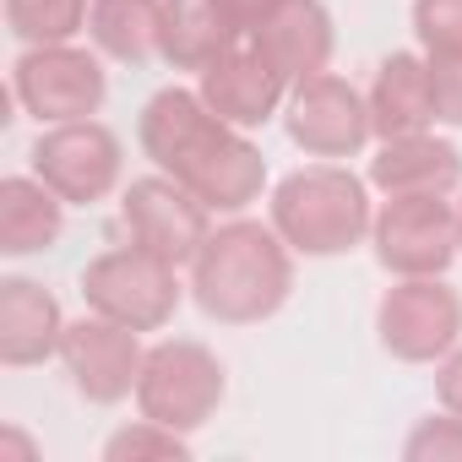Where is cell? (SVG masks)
I'll return each instance as SVG.
<instances>
[{"mask_svg":"<svg viewBox=\"0 0 462 462\" xmlns=\"http://www.w3.org/2000/svg\"><path fill=\"white\" fill-rule=\"evenodd\" d=\"M142 152L174 174L185 190H196L212 212H245L267 190V158L262 147L207 109L196 88H163L136 115Z\"/></svg>","mask_w":462,"mask_h":462,"instance_id":"obj_1","label":"cell"},{"mask_svg":"<svg viewBox=\"0 0 462 462\" xmlns=\"http://www.w3.org/2000/svg\"><path fill=\"white\" fill-rule=\"evenodd\" d=\"M294 294V251L273 223H217L190 262V300L223 327H256Z\"/></svg>","mask_w":462,"mask_h":462,"instance_id":"obj_2","label":"cell"},{"mask_svg":"<svg viewBox=\"0 0 462 462\" xmlns=\"http://www.w3.org/2000/svg\"><path fill=\"white\" fill-rule=\"evenodd\" d=\"M278 235L289 240L294 256H343L370 240V190L354 169L343 163H310L278 180L273 190V217Z\"/></svg>","mask_w":462,"mask_h":462,"instance_id":"obj_3","label":"cell"},{"mask_svg":"<svg viewBox=\"0 0 462 462\" xmlns=\"http://www.w3.org/2000/svg\"><path fill=\"white\" fill-rule=\"evenodd\" d=\"M82 300L131 332H158L180 310V267L142 245H115L82 267Z\"/></svg>","mask_w":462,"mask_h":462,"instance_id":"obj_4","label":"cell"},{"mask_svg":"<svg viewBox=\"0 0 462 462\" xmlns=\"http://www.w3.org/2000/svg\"><path fill=\"white\" fill-rule=\"evenodd\" d=\"M223 365L207 343H190V337H163L147 348L142 359V381H136V408L180 435L201 430L217 408H223Z\"/></svg>","mask_w":462,"mask_h":462,"instance_id":"obj_5","label":"cell"},{"mask_svg":"<svg viewBox=\"0 0 462 462\" xmlns=\"http://www.w3.org/2000/svg\"><path fill=\"white\" fill-rule=\"evenodd\" d=\"M370 245L392 278H446L462 256L457 207L446 196H386L370 223Z\"/></svg>","mask_w":462,"mask_h":462,"instance_id":"obj_6","label":"cell"},{"mask_svg":"<svg viewBox=\"0 0 462 462\" xmlns=\"http://www.w3.org/2000/svg\"><path fill=\"white\" fill-rule=\"evenodd\" d=\"M381 348L402 365H440L462 343V294L446 278H397L375 305Z\"/></svg>","mask_w":462,"mask_h":462,"instance_id":"obj_7","label":"cell"},{"mask_svg":"<svg viewBox=\"0 0 462 462\" xmlns=\"http://www.w3.org/2000/svg\"><path fill=\"white\" fill-rule=\"evenodd\" d=\"M120 228L131 235V245H142V251H152L174 267H190L196 251L212 235V207L196 190H185L174 174L158 169V174H142V180L125 185Z\"/></svg>","mask_w":462,"mask_h":462,"instance_id":"obj_8","label":"cell"},{"mask_svg":"<svg viewBox=\"0 0 462 462\" xmlns=\"http://www.w3.org/2000/svg\"><path fill=\"white\" fill-rule=\"evenodd\" d=\"M12 93L39 125H66V120H93L109 98V77L98 55L77 44H33L12 66Z\"/></svg>","mask_w":462,"mask_h":462,"instance_id":"obj_9","label":"cell"},{"mask_svg":"<svg viewBox=\"0 0 462 462\" xmlns=\"http://www.w3.org/2000/svg\"><path fill=\"white\" fill-rule=\"evenodd\" d=\"M125 152L120 136L104 120H66L44 125L33 142V174L66 201V207H93L120 185Z\"/></svg>","mask_w":462,"mask_h":462,"instance_id":"obj_10","label":"cell"},{"mask_svg":"<svg viewBox=\"0 0 462 462\" xmlns=\"http://www.w3.org/2000/svg\"><path fill=\"white\" fill-rule=\"evenodd\" d=\"M283 125H289V142L310 158H354L375 136L365 93L354 82H343L337 71L294 82L289 104H283Z\"/></svg>","mask_w":462,"mask_h":462,"instance_id":"obj_11","label":"cell"},{"mask_svg":"<svg viewBox=\"0 0 462 462\" xmlns=\"http://www.w3.org/2000/svg\"><path fill=\"white\" fill-rule=\"evenodd\" d=\"M142 332L88 310L82 321H66V337H60V365L66 375L77 381V392L98 408H115L125 397H136V381H142Z\"/></svg>","mask_w":462,"mask_h":462,"instance_id":"obj_12","label":"cell"},{"mask_svg":"<svg viewBox=\"0 0 462 462\" xmlns=\"http://www.w3.org/2000/svg\"><path fill=\"white\" fill-rule=\"evenodd\" d=\"M196 93L207 98V109H212L217 120L240 125V131H256V125H267V120L289 104V77L256 50V39H240L235 50H223V55L201 71Z\"/></svg>","mask_w":462,"mask_h":462,"instance_id":"obj_13","label":"cell"},{"mask_svg":"<svg viewBox=\"0 0 462 462\" xmlns=\"http://www.w3.org/2000/svg\"><path fill=\"white\" fill-rule=\"evenodd\" d=\"M66 316L60 300L33 278H0V365L28 370L44 359H60Z\"/></svg>","mask_w":462,"mask_h":462,"instance_id":"obj_14","label":"cell"},{"mask_svg":"<svg viewBox=\"0 0 462 462\" xmlns=\"http://www.w3.org/2000/svg\"><path fill=\"white\" fill-rule=\"evenodd\" d=\"M370 185L381 196H446L462 185V152L435 131L392 136L370 158Z\"/></svg>","mask_w":462,"mask_h":462,"instance_id":"obj_15","label":"cell"},{"mask_svg":"<svg viewBox=\"0 0 462 462\" xmlns=\"http://www.w3.org/2000/svg\"><path fill=\"white\" fill-rule=\"evenodd\" d=\"M251 39H256V50L289 77V88L305 82V77H321V71L332 66V44H337L332 12L321 6V0H283V6H278Z\"/></svg>","mask_w":462,"mask_h":462,"instance_id":"obj_16","label":"cell"},{"mask_svg":"<svg viewBox=\"0 0 462 462\" xmlns=\"http://www.w3.org/2000/svg\"><path fill=\"white\" fill-rule=\"evenodd\" d=\"M370 104V125L381 142L392 136H413V131H430L435 125V98H430V60L424 55H386L375 66V82L365 93Z\"/></svg>","mask_w":462,"mask_h":462,"instance_id":"obj_17","label":"cell"},{"mask_svg":"<svg viewBox=\"0 0 462 462\" xmlns=\"http://www.w3.org/2000/svg\"><path fill=\"white\" fill-rule=\"evenodd\" d=\"M66 201L39 174L0 180V256H39L60 240Z\"/></svg>","mask_w":462,"mask_h":462,"instance_id":"obj_18","label":"cell"},{"mask_svg":"<svg viewBox=\"0 0 462 462\" xmlns=\"http://www.w3.org/2000/svg\"><path fill=\"white\" fill-rule=\"evenodd\" d=\"M245 33L223 12V0H163V60L174 71H207L223 50H235Z\"/></svg>","mask_w":462,"mask_h":462,"instance_id":"obj_19","label":"cell"},{"mask_svg":"<svg viewBox=\"0 0 462 462\" xmlns=\"http://www.w3.org/2000/svg\"><path fill=\"white\" fill-rule=\"evenodd\" d=\"M88 39L120 66L163 60V0H93Z\"/></svg>","mask_w":462,"mask_h":462,"instance_id":"obj_20","label":"cell"},{"mask_svg":"<svg viewBox=\"0 0 462 462\" xmlns=\"http://www.w3.org/2000/svg\"><path fill=\"white\" fill-rule=\"evenodd\" d=\"M93 0H6V28L33 44H71L88 28Z\"/></svg>","mask_w":462,"mask_h":462,"instance_id":"obj_21","label":"cell"},{"mask_svg":"<svg viewBox=\"0 0 462 462\" xmlns=\"http://www.w3.org/2000/svg\"><path fill=\"white\" fill-rule=\"evenodd\" d=\"M104 457L109 462H136V457H174V462H185L190 457V440L180 430H169V424H158V419L142 413L136 424H125V430H115L104 440Z\"/></svg>","mask_w":462,"mask_h":462,"instance_id":"obj_22","label":"cell"},{"mask_svg":"<svg viewBox=\"0 0 462 462\" xmlns=\"http://www.w3.org/2000/svg\"><path fill=\"white\" fill-rule=\"evenodd\" d=\"M413 33L424 55H462V0H413Z\"/></svg>","mask_w":462,"mask_h":462,"instance_id":"obj_23","label":"cell"},{"mask_svg":"<svg viewBox=\"0 0 462 462\" xmlns=\"http://www.w3.org/2000/svg\"><path fill=\"white\" fill-rule=\"evenodd\" d=\"M408 462H462V413H430L419 419V430L402 440Z\"/></svg>","mask_w":462,"mask_h":462,"instance_id":"obj_24","label":"cell"},{"mask_svg":"<svg viewBox=\"0 0 462 462\" xmlns=\"http://www.w3.org/2000/svg\"><path fill=\"white\" fill-rule=\"evenodd\" d=\"M430 60V98H435V125L462 131V55H424Z\"/></svg>","mask_w":462,"mask_h":462,"instance_id":"obj_25","label":"cell"},{"mask_svg":"<svg viewBox=\"0 0 462 462\" xmlns=\"http://www.w3.org/2000/svg\"><path fill=\"white\" fill-rule=\"evenodd\" d=\"M435 392H440V408L462 413V343L440 359V370H435Z\"/></svg>","mask_w":462,"mask_h":462,"instance_id":"obj_26","label":"cell"},{"mask_svg":"<svg viewBox=\"0 0 462 462\" xmlns=\"http://www.w3.org/2000/svg\"><path fill=\"white\" fill-rule=\"evenodd\" d=\"M278 6H283V0H223V12L235 17V28H240L245 39H251V33H256V28H262Z\"/></svg>","mask_w":462,"mask_h":462,"instance_id":"obj_27","label":"cell"},{"mask_svg":"<svg viewBox=\"0 0 462 462\" xmlns=\"http://www.w3.org/2000/svg\"><path fill=\"white\" fill-rule=\"evenodd\" d=\"M457 240H462V201H457Z\"/></svg>","mask_w":462,"mask_h":462,"instance_id":"obj_28","label":"cell"}]
</instances>
